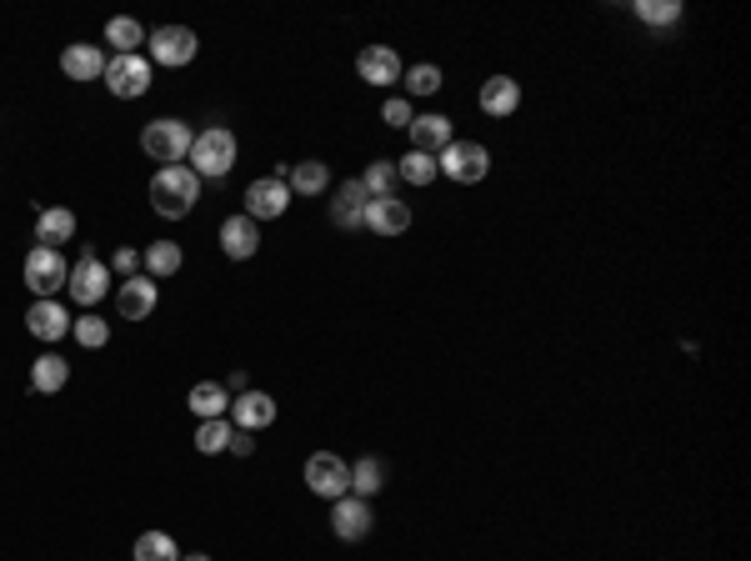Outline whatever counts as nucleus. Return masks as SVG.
I'll return each instance as SVG.
<instances>
[{
    "label": "nucleus",
    "instance_id": "e433bc0d",
    "mask_svg": "<svg viewBox=\"0 0 751 561\" xmlns=\"http://www.w3.org/2000/svg\"><path fill=\"white\" fill-rule=\"evenodd\" d=\"M111 276H120V281H126V276H136V266H141V251H130V246H120L116 256H111Z\"/></svg>",
    "mask_w": 751,
    "mask_h": 561
},
{
    "label": "nucleus",
    "instance_id": "c756f323",
    "mask_svg": "<svg viewBox=\"0 0 751 561\" xmlns=\"http://www.w3.org/2000/svg\"><path fill=\"white\" fill-rule=\"evenodd\" d=\"M130 561H181V547H176V536L170 532H141L136 536Z\"/></svg>",
    "mask_w": 751,
    "mask_h": 561
},
{
    "label": "nucleus",
    "instance_id": "4468645a",
    "mask_svg": "<svg viewBox=\"0 0 751 561\" xmlns=\"http://www.w3.org/2000/svg\"><path fill=\"white\" fill-rule=\"evenodd\" d=\"M361 226L371 235H402L406 226H411V206H406L402 196H376V201H366V216H361Z\"/></svg>",
    "mask_w": 751,
    "mask_h": 561
},
{
    "label": "nucleus",
    "instance_id": "ddd939ff",
    "mask_svg": "<svg viewBox=\"0 0 751 561\" xmlns=\"http://www.w3.org/2000/svg\"><path fill=\"white\" fill-rule=\"evenodd\" d=\"M371 501H361V496H341V501H331V532L341 536V541H366L371 536Z\"/></svg>",
    "mask_w": 751,
    "mask_h": 561
},
{
    "label": "nucleus",
    "instance_id": "393cba45",
    "mask_svg": "<svg viewBox=\"0 0 751 561\" xmlns=\"http://www.w3.org/2000/svg\"><path fill=\"white\" fill-rule=\"evenodd\" d=\"M141 266L151 281H166V276H176L186 266V251L176 246V241H151V246L141 251Z\"/></svg>",
    "mask_w": 751,
    "mask_h": 561
},
{
    "label": "nucleus",
    "instance_id": "9b49d317",
    "mask_svg": "<svg viewBox=\"0 0 751 561\" xmlns=\"http://www.w3.org/2000/svg\"><path fill=\"white\" fill-rule=\"evenodd\" d=\"M116 306H120V321H145L161 306V286L151 276H126L116 286Z\"/></svg>",
    "mask_w": 751,
    "mask_h": 561
},
{
    "label": "nucleus",
    "instance_id": "f257e3e1",
    "mask_svg": "<svg viewBox=\"0 0 751 561\" xmlns=\"http://www.w3.org/2000/svg\"><path fill=\"white\" fill-rule=\"evenodd\" d=\"M195 201H201V176L191 166H161L151 176V206H156V216L186 221L195 211Z\"/></svg>",
    "mask_w": 751,
    "mask_h": 561
},
{
    "label": "nucleus",
    "instance_id": "5701e85b",
    "mask_svg": "<svg viewBox=\"0 0 751 561\" xmlns=\"http://www.w3.org/2000/svg\"><path fill=\"white\" fill-rule=\"evenodd\" d=\"M186 406L195 411V421H216L231 411V392L220 386V381H195L191 396H186Z\"/></svg>",
    "mask_w": 751,
    "mask_h": 561
},
{
    "label": "nucleus",
    "instance_id": "cd10ccee",
    "mask_svg": "<svg viewBox=\"0 0 751 561\" xmlns=\"http://www.w3.org/2000/svg\"><path fill=\"white\" fill-rule=\"evenodd\" d=\"M105 40H111V51L116 55H141L145 30H141L136 15H116V21H105Z\"/></svg>",
    "mask_w": 751,
    "mask_h": 561
},
{
    "label": "nucleus",
    "instance_id": "7c9ffc66",
    "mask_svg": "<svg viewBox=\"0 0 751 561\" xmlns=\"http://www.w3.org/2000/svg\"><path fill=\"white\" fill-rule=\"evenodd\" d=\"M396 176H402L406 186H421V191H427V186L441 176V166H436V156H427V151H406V156L396 161Z\"/></svg>",
    "mask_w": 751,
    "mask_h": 561
},
{
    "label": "nucleus",
    "instance_id": "f03ea898",
    "mask_svg": "<svg viewBox=\"0 0 751 561\" xmlns=\"http://www.w3.org/2000/svg\"><path fill=\"white\" fill-rule=\"evenodd\" d=\"M236 156H241L236 136L226 131V126H206V131H195L186 166H191L195 176H201V181H220V176H226V170L236 166Z\"/></svg>",
    "mask_w": 751,
    "mask_h": 561
},
{
    "label": "nucleus",
    "instance_id": "b1692460",
    "mask_svg": "<svg viewBox=\"0 0 751 561\" xmlns=\"http://www.w3.org/2000/svg\"><path fill=\"white\" fill-rule=\"evenodd\" d=\"M285 186H291V196H321V191H331V170H326V161H296L285 170Z\"/></svg>",
    "mask_w": 751,
    "mask_h": 561
},
{
    "label": "nucleus",
    "instance_id": "a211bd4d",
    "mask_svg": "<svg viewBox=\"0 0 751 561\" xmlns=\"http://www.w3.org/2000/svg\"><path fill=\"white\" fill-rule=\"evenodd\" d=\"M105 61H111V55H105L101 46H91V40H76V46H65V51H61L65 80H101Z\"/></svg>",
    "mask_w": 751,
    "mask_h": 561
},
{
    "label": "nucleus",
    "instance_id": "aec40b11",
    "mask_svg": "<svg viewBox=\"0 0 751 561\" xmlns=\"http://www.w3.org/2000/svg\"><path fill=\"white\" fill-rule=\"evenodd\" d=\"M406 131H411V151H427V156H441V151L456 141L451 116H441V111L436 116H416Z\"/></svg>",
    "mask_w": 751,
    "mask_h": 561
},
{
    "label": "nucleus",
    "instance_id": "58836bf2",
    "mask_svg": "<svg viewBox=\"0 0 751 561\" xmlns=\"http://www.w3.org/2000/svg\"><path fill=\"white\" fill-rule=\"evenodd\" d=\"M181 561H211V557H206V551H191V557H181Z\"/></svg>",
    "mask_w": 751,
    "mask_h": 561
},
{
    "label": "nucleus",
    "instance_id": "f8f14e48",
    "mask_svg": "<svg viewBox=\"0 0 751 561\" xmlns=\"http://www.w3.org/2000/svg\"><path fill=\"white\" fill-rule=\"evenodd\" d=\"M356 76H361L366 86H376V91L402 86V55L391 51V46H366V51L356 55Z\"/></svg>",
    "mask_w": 751,
    "mask_h": 561
},
{
    "label": "nucleus",
    "instance_id": "473e14b6",
    "mask_svg": "<svg viewBox=\"0 0 751 561\" xmlns=\"http://www.w3.org/2000/svg\"><path fill=\"white\" fill-rule=\"evenodd\" d=\"M71 336H76L86 352H101V346H111V321H101V316L86 311V316L71 321Z\"/></svg>",
    "mask_w": 751,
    "mask_h": 561
},
{
    "label": "nucleus",
    "instance_id": "4c0bfd02",
    "mask_svg": "<svg viewBox=\"0 0 751 561\" xmlns=\"http://www.w3.org/2000/svg\"><path fill=\"white\" fill-rule=\"evenodd\" d=\"M231 451H236V457H251V451H256V442H251V431H236Z\"/></svg>",
    "mask_w": 751,
    "mask_h": 561
},
{
    "label": "nucleus",
    "instance_id": "72a5a7b5",
    "mask_svg": "<svg viewBox=\"0 0 751 561\" xmlns=\"http://www.w3.org/2000/svg\"><path fill=\"white\" fill-rule=\"evenodd\" d=\"M632 11L641 26H676L682 21V0H636Z\"/></svg>",
    "mask_w": 751,
    "mask_h": 561
},
{
    "label": "nucleus",
    "instance_id": "f704fd0d",
    "mask_svg": "<svg viewBox=\"0 0 751 561\" xmlns=\"http://www.w3.org/2000/svg\"><path fill=\"white\" fill-rule=\"evenodd\" d=\"M402 80H406V91L411 95H436L441 91V66H431V61H421V66H411V71H402Z\"/></svg>",
    "mask_w": 751,
    "mask_h": 561
},
{
    "label": "nucleus",
    "instance_id": "6ab92c4d",
    "mask_svg": "<svg viewBox=\"0 0 751 561\" xmlns=\"http://www.w3.org/2000/svg\"><path fill=\"white\" fill-rule=\"evenodd\" d=\"M71 321H76V316L65 311L61 301H36V306L26 311V331H30L36 341H61V336H71Z\"/></svg>",
    "mask_w": 751,
    "mask_h": 561
},
{
    "label": "nucleus",
    "instance_id": "f3484780",
    "mask_svg": "<svg viewBox=\"0 0 751 561\" xmlns=\"http://www.w3.org/2000/svg\"><path fill=\"white\" fill-rule=\"evenodd\" d=\"M481 111L492 120H506V116H517L521 111V80L511 76H492V80H481Z\"/></svg>",
    "mask_w": 751,
    "mask_h": 561
},
{
    "label": "nucleus",
    "instance_id": "2f4dec72",
    "mask_svg": "<svg viewBox=\"0 0 751 561\" xmlns=\"http://www.w3.org/2000/svg\"><path fill=\"white\" fill-rule=\"evenodd\" d=\"M356 181H361V191L376 201V196H396V181H402V176H396V161H371Z\"/></svg>",
    "mask_w": 751,
    "mask_h": 561
},
{
    "label": "nucleus",
    "instance_id": "a878e982",
    "mask_svg": "<svg viewBox=\"0 0 751 561\" xmlns=\"http://www.w3.org/2000/svg\"><path fill=\"white\" fill-rule=\"evenodd\" d=\"M65 381H71V361H65V356H55V352H46L36 366H30V386H36L40 396L65 392Z\"/></svg>",
    "mask_w": 751,
    "mask_h": 561
},
{
    "label": "nucleus",
    "instance_id": "39448f33",
    "mask_svg": "<svg viewBox=\"0 0 751 561\" xmlns=\"http://www.w3.org/2000/svg\"><path fill=\"white\" fill-rule=\"evenodd\" d=\"M436 166H441V176H446V181L476 186V181H486V170H492V151H486L481 141H451L436 156Z\"/></svg>",
    "mask_w": 751,
    "mask_h": 561
},
{
    "label": "nucleus",
    "instance_id": "bb28decb",
    "mask_svg": "<svg viewBox=\"0 0 751 561\" xmlns=\"http://www.w3.org/2000/svg\"><path fill=\"white\" fill-rule=\"evenodd\" d=\"M231 442H236L231 417L195 421V451H201V457H220V451H231Z\"/></svg>",
    "mask_w": 751,
    "mask_h": 561
},
{
    "label": "nucleus",
    "instance_id": "7ed1b4c3",
    "mask_svg": "<svg viewBox=\"0 0 751 561\" xmlns=\"http://www.w3.org/2000/svg\"><path fill=\"white\" fill-rule=\"evenodd\" d=\"M191 141H195V131L186 126V120H176V116L145 120V131H141V151L151 161H161V166H186Z\"/></svg>",
    "mask_w": 751,
    "mask_h": 561
},
{
    "label": "nucleus",
    "instance_id": "423d86ee",
    "mask_svg": "<svg viewBox=\"0 0 751 561\" xmlns=\"http://www.w3.org/2000/svg\"><path fill=\"white\" fill-rule=\"evenodd\" d=\"M65 291H71L76 306H96V301L111 296V266H105L101 256L86 246V251H80V262L71 266V276H65Z\"/></svg>",
    "mask_w": 751,
    "mask_h": 561
},
{
    "label": "nucleus",
    "instance_id": "9d476101",
    "mask_svg": "<svg viewBox=\"0 0 751 561\" xmlns=\"http://www.w3.org/2000/svg\"><path fill=\"white\" fill-rule=\"evenodd\" d=\"M306 492L321 496V501L351 496V467L336 457V451H316V457L306 461Z\"/></svg>",
    "mask_w": 751,
    "mask_h": 561
},
{
    "label": "nucleus",
    "instance_id": "20e7f679",
    "mask_svg": "<svg viewBox=\"0 0 751 561\" xmlns=\"http://www.w3.org/2000/svg\"><path fill=\"white\" fill-rule=\"evenodd\" d=\"M101 80L116 101H141L151 91V80H156V66H151V55H111Z\"/></svg>",
    "mask_w": 751,
    "mask_h": 561
},
{
    "label": "nucleus",
    "instance_id": "6e6552de",
    "mask_svg": "<svg viewBox=\"0 0 751 561\" xmlns=\"http://www.w3.org/2000/svg\"><path fill=\"white\" fill-rule=\"evenodd\" d=\"M151 66H166V71H181L195 61V51H201V40H195L191 26H161L151 30Z\"/></svg>",
    "mask_w": 751,
    "mask_h": 561
},
{
    "label": "nucleus",
    "instance_id": "412c9836",
    "mask_svg": "<svg viewBox=\"0 0 751 561\" xmlns=\"http://www.w3.org/2000/svg\"><path fill=\"white\" fill-rule=\"evenodd\" d=\"M65 241H76V211H65V206H46V211L36 216V246L61 251Z\"/></svg>",
    "mask_w": 751,
    "mask_h": 561
},
{
    "label": "nucleus",
    "instance_id": "0eeeda50",
    "mask_svg": "<svg viewBox=\"0 0 751 561\" xmlns=\"http://www.w3.org/2000/svg\"><path fill=\"white\" fill-rule=\"evenodd\" d=\"M26 286L36 291V301H55V291L65 286V276H71V262H65L61 251H51V246H30V256H26Z\"/></svg>",
    "mask_w": 751,
    "mask_h": 561
},
{
    "label": "nucleus",
    "instance_id": "4be33fe9",
    "mask_svg": "<svg viewBox=\"0 0 751 561\" xmlns=\"http://www.w3.org/2000/svg\"><path fill=\"white\" fill-rule=\"evenodd\" d=\"M366 191H361V181H341L336 186V201H331V221L341 226V231H356L361 226V216H366Z\"/></svg>",
    "mask_w": 751,
    "mask_h": 561
},
{
    "label": "nucleus",
    "instance_id": "2eb2a0df",
    "mask_svg": "<svg viewBox=\"0 0 751 561\" xmlns=\"http://www.w3.org/2000/svg\"><path fill=\"white\" fill-rule=\"evenodd\" d=\"M231 426L236 431H266L276 421V396H266V392H241V396H231Z\"/></svg>",
    "mask_w": 751,
    "mask_h": 561
},
{
    "label": "nucleus",
    "instance_id": "c85d7f7f",
    "mask_svg": "<svg viewBox=\"0 0 751 561\" xmlns=\"http://www.w3.org/2000/svg\"><path fill=\"white\" fill-rule=\"evenodd\" d=\"M381 486H386V461H381V457H361L356 467H351V496L371 501Z\"/></svg>",
    "mask_w": 751,
    "mask_h": 561
},
{
    "label": "nucleus",
    "instance_id": "c9c22d12",
    "mask_svg": "<svg viewBox=\"0 0 751 561\" xmlns=\"http://www.w3.org/2000/svg\"><path fill=\"white\" fill-rule=\"evenodd\" d=\"M381 116H386V126H396V131H406V126H411V101H406V95H391L386 105H381Z\"/></svg>",
    "mask_w": 751,
    "mask_h": 561
},
{
    "label": "nucleus",
    "instance_id": "1a4fd4ad",
    "mask_svg": "<svg viewBox=\"0 0 751 561\" xmlns=\"http://www.w3.org/2000/svg\"><path fill=\"white\" fill-rule=\"evenodd\" d=\"M285 206H291V186H285V170H276V176H256V181L246 186V216L251 221H281Z\"/></svg>",
    "mask_w": 751,
    "mask_h": 561
},
{
    "label": "nucleus",
    "instance_id": "dca6fc26",
    "mask_svg": "<svg viewBox=\"0 0 751 561\" xmlns=\"http://www.w3.org/2000/svg\"><path fill=\"white\" fill-rule=\"evenodd\" d=\"M220 251H226L231 262H251V256L260 251V226L251 221L246 211H241V216H226V221H220Z\"/></svg>",
    "mask_w": 751,
    "mask_h": 561
}]
</instances>
